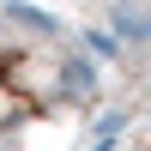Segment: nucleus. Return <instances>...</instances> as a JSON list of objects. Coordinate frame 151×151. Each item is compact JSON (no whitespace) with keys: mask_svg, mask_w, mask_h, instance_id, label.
I'll use <instances>...</instances> for the list:
<instances>
[{"mask_svg":"<svg viewBox=\"0 0 151 151\" xmlns=\"http://www.w3.org/2000/svg\"><path fill=\"white\" fill-rule=\"evenodd\" d=\"M91 97V67L36 12L0 0V151H24L36 121Z\"/></svg>","mask_w":151,"mask_h":151,"instance_id":"nucleus-1","label":"nucleus"},{"mask_svg":"<svg viewBox=\"0 0 151 151\" xmlns=\"http://www.w3.org/2000/svg\"><path fill=\"white\" fill-rule=\"evenodd\" d=\"M109 151H151V121H145V127H133V133H121Z\"/></svg>","mask_w":151,"mask_h":151,"instance_id":"nucleus-2","label":"nucleus"}]
</instances>
